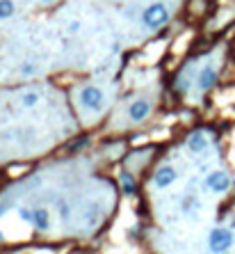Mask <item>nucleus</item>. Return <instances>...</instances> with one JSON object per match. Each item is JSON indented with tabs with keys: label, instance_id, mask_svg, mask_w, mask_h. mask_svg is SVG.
<instances>
[{
	"label": "nucleus",
	"instance_id": "f8f14e48",
	"mask_svg": "<svg viewBox=\"0 0 235 254\" xmlns=\"http://www.w3.org/2000/svg\"><path fill=\"white\" fill-rule=\"evenodd\" d=\"M57 211L62 213V218H64V220H69V215H71V208H69V204H66L64 199L57 201Z\"/></svg>",
	"mask_w": 235,
	"mask_h": 254
},
{
	"label": "nucleus",
	"instance_id": "9b49d317",
	"mask_svg": "<svg viewBox=\"0 0 235 254\" xmlns=\"http://www.w3.org/2000/svg\"><path fill=\"white\" fill-rule=\"evenodd\" d=\"M39 101H41V94H37V92L21 94V106H23V108H34Z\"/></svg>",
	"mask_w": 235,
	"mask_h": 254
},
{
	"label": "nucleus",
	"instance_id": "0eeeda50",
	"mask_svg": "<svg viewBox=\"0 0 235 254\" xmlns=\"http://www.w3.org/2000/svg\"><path fill=\"white\" fill-rule=\"evenodd\" d=\"M174 179H176V169L174 168H160L157 169V174H156V186L157 188H167V186H171L174 183Z\"/></svg>",
	"mask_w": 235,
	"mask_h": 254
},
{
	"label": "nucleus",
	"instance_id": "39448f33",
	"mask_svg": "<svg viewBox=\"0 0 235 254\" xmlns=\"http://www.w3.org/2000/svg\"><path fill=\"white\" fill-rule=\"evenodd\" d=\"M215 83H217V69L212 67V64H206V67L199 71V76H196V85H199L201 92H206V89H210Z\"/></svg>",
	"mask_w": 235,
	"mask_h": 254
},
{
	"label": "nucleus",
	"instance_id": "423d86ee",
	"mask_svg": "<svg viewBox=\"0 0 235 254\" xmlns=\"http://www.w3.org/2000/svg\"><path fill=\"white\" fill-rule=\"evenodd\" d=\"M149 113H151V103L149 101H144V99L132 101L131 108H128V117H131L132 121H142Z\"/></svg>",
	"mask_w": 235,
	"mask_h": 254
},
{
	"label": "nucleus",
	"instance_id": "4468645a",
	"mask_svg": "<svg viewBox=\"0 0 235 254\" xmlns=\"http://www.w3.org/2000/svg\"><path fill=\"white\" fill-rule=\"evenodd\" d=\"M124 190L126 193H132V190H135V183L131 181V176H124Z\"/></svg>",
	"mask_w": 235,
	"mask_h": 254
},
{
	"label": "nucleus",
	"instance_id": "2eb2a0df",
	"mask_svg": "<svg viewBox=\"0 0 235 254\" xmlns=\"http://www.w3.org/2000/svg\"><path fill=\"white\" fill-rule=\"evenodd\" d=\"M41 2H46V5H51V2H55V0H41Z\"/></svg>",
	"mask_w": 235,
	"mask_h": 254
},
{
	"label": "nucleus",
	"instance_id": "1a4fd4ad",
	"mask_svg": "<svg viewBox=\"0 0 235 254\" xmlns=\"http://www.w3.org/2000/svg\"><path fill=\"white\" fill-rule=\"evenodd\" d=\"M14 12H16V5H14V0H0V21L12 19Z\"/></svg>",
	"mask_w": 235,
	"mask_h": 254
},
{
	"label": "nucleus",
	"instance_id": "f03ea898",
	"mask_svg": "<svg viewBox=\"0 0 235 254\" xmlns=\"http://www.w3.org/2000/svg\"><path fill=\"white\" fill-rule=\"evenodd\" d=\"M231 245H233V234H231L229 229H215L212 234H210L208 238V248L210 252H215V254H224V252H229Z\"/></svg>",
	"mask_w": 235,
	"mask_h": 254
},
{
	"label": "nucleus",
	"instance_id": "9d476101",
	"mask_svg": "<svg viewBox=\"0 0 235 254\" xmlns=\"http://www.w3.org/2000/svg\"><path fill=\"white\" fill-rule=\"evenodd\" d=\"M34 227H39L41 231L48 229V211L46 208H34Z\"/></svg>",
	"mask_w": 235,
	"mask_h": 254
},
{
	"label": "nucleus",
	"instance_id": "f257e3e1",
	"mask_svg": "<svg viewBox=\"0 0 235 254\" xmlns=\"http://www.w3.org/2000/svg\"><path fill=\"white\" fill-rule=\"evenodd\" d=\"M169 7H167V2H151V5L144 7L142 12V26L146 28V30H151V32H156V30H160V28H164L167 23H169Z\"/></svg>",
	"mask_w": 235,
	"mask_h": 254
},
{
	"label": "nucleus",
	"instance_id": "ddd939ff",
	"mask_svg": "<svg viewBox=\"0 0 235 254\" xmlns=\"http://www.w3.org/2000/svg\"><path fill=\"white\" fill-rule=\"evenodd\" d=\"M196 208V199H192V197H187V199L183 201V211L187 213V211H194Z\"/></svg>",
	"mask_w": 235,
	"mask_h": 254
},
{
	"label": "nucleus",
	"instance_id": "6e6552de",
	"mask_svg": "<svg viewBox=\"0 0 235 254\" xmlns=\"http://www.w3.org/2000/svg\"><path fill=\"white\" fill-rule=\"evenodd\" d=\"M187 149L192 151V154H201L203 149H208V140H206V135L192 133L187 138Z\"/></svg>",
	"mask_w": 235,
	"mask_h": 254
},
{
	"label": "nucleus",
	"instance_id": "20e7f679",
	"mask_svg": "<svg viewBox=\"0 0 235 254\" xmlns=\"http://www.w3.org/2000/svg\"><path fill=\"white\" fill-rule=\"evenodd\" d=\"M231 186V176L226 172H212L206 179V188L212 190V193H226Z\"/></svg>",
	"mask_w": 235,
	"mask_h": 254
},
{
	"label": "nucleus",
	"instance_id": "7ed1b4c3",
	"mask_svg": "<svg viewBox=\"0 0 235 254\" xmlns=\"http://www.w3.org/2000/svg\"><path fill=\"white\" fill-rule=\"evenodd\" d=\"M80 103H82L87 110H101V106H103V92L94 85L85 87V89L80 92Z\"/></svg>",
	"mask_w": 235,
	"mask_h": 254
}]
</instances>
